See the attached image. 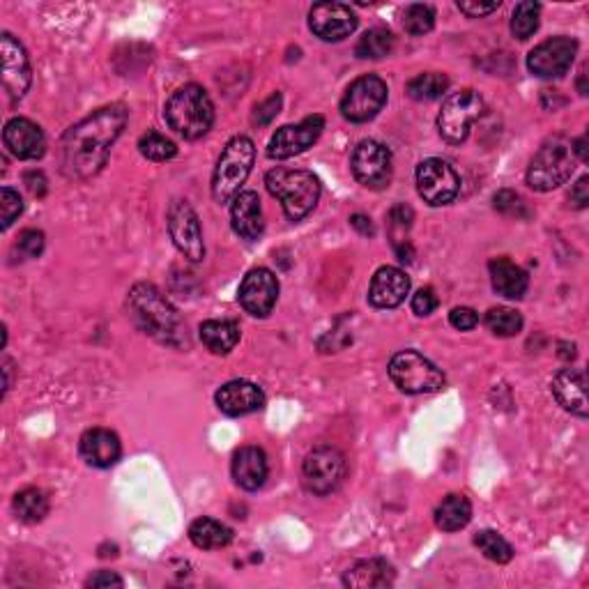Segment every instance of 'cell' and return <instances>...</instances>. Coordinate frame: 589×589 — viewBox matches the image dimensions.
Masks as SVG:
<instances>
[{
    "label": "cell",
    "mask_w": 589,
    "mask_h": 589,
    "mask_svg": "<svg viewBox=\"0 0 589 589\" xmlns=\"http://www.w3.org/2000/svg\"><path fill=\"white\" fill-rule=\"evenodd\" d=\"M129 120L122 104H111L70 127L60 141V168L70 180H90L109 162L113 143Z\"/></svg>",
    "instance_id": "6da1fadb"
},
{
    "label": "cell",
    "mask_w": 589,
    "mask_h": 589,
    "mask_svg": "<svg viewBox=\"0 0 589 589\" xmlns=\"http://www.w3.org/2000/svg\"><path fill=\"white\" fill-rule=\"evenodd\" d=\"M127 311L143 334L152 336L164 346L180 348L182 341H187L180 313L171 307V302L152 283H136L129 290Z\"/></svg>",
    "instance_id": "7a4b0ae2"
},
{
    "label": "cell",
    "mask_w": 589,
    "mask_h": 589,
    "mask_svg": "<svg viewBox=\"0 0 589 589\" xmlns=\"http://www.w3.org/2000/svg\"><path fill=\"white\" fill-rule=\"evenodd\" d=\"M164 118L168 127L182 139L196 141L205 136L214 125V106L205 88L189 83V86L175 90L166 102Z\"/></svg>",
    "instance_id": "3957f363"
},
{
    "label": "cell",
    "mask_w": 589,
    "mask_h": 589,
    "mask_svg": "<svg viewBox=\"0 0 589 589\" xmlns=\"http://www.w3.org/2000/svg\"><path fill=\"white\" fill-rule=\"evenodd\" d=\"M265 185L274 198H279L290 221L309 217L320 201V180L311 171L277 166L265 175Z\"/></svg>",
    "instance_id": "277c9868"
},
{
    "label": "cell",
    "mask_w": 589,
    "mask_h": 589,
    "mask_svg": "<svg viewBox=\"0 0 589 589\" xmlns=\"http://www.w3.org/2000/svg\"><path fill=\"white\" fill-rule=\"evenodd\" d=\"M256 162V145L249 136H235L221 152L212 178V196L217 203H231L240 194Z\"/></svg>",
    "instance_id": "5b68a950"
},
{
    "label": "cell",
    "mask_w": 589,
    "mask_h": 589,
    "mask_svg": "<svg viewBox=\"0 0 589 589\" xmlns=\"http://www.w3.org/2000/svg\"><path fill=\"white\" fill-rule=\"evenodd\" d=\"M576 168V155L571 150V141L564 136H553L537 150L527 168V185L534 191H553L571 178Z\"/></svg>",
    "instance_id": "8992f818"
},
{
    "label": "cell",
    "mask_w": 589,
    "mask_h": 589,
    "mask_svg": "<svg viewBox=\"0 0 589 589\" xmlns=\"http://www.w3.org/2000/svg\"><path fill=\"white\" fill-rule=\"evenodd\" d=\"M389 378L403 394H433L445 387V373L435 366L431 359L415 353V350H403L396 353L389 362Z\"/></svg>",
    "instance_id": "52a82bcc"
},
{
    "label": "cell",
    "mask_w": 589,
    "mask_h": 589,
    "mask_svg": "<svg viewBox=\"0 0 589 589\" xmlns=\"http://www.w3.org/2000/svg\"><path fill=\"white\" fill-rule=\"evenodd\" d=\"M484 113V99L472 88H463L458 93H451L442 102L438 129L440 136L447 143H463L470 136V129L474 122Z\"/></svg>",
    "instance_id": "ba28073f"
},
{
    "label": "cell",
    "mask_w": 589,
    "mask_h": 589,
    "mask_svg": "<svg viewBox=\"0 0 589 589\" xmlns=\"http://www.w3.org/2000/svg\"><path fill=\"white\" fill-rule=\"evenodd\" d=\"M348 472L346 456L332 445L311 449L302 463V481L311 495H330L343 484Z\"/></svg>",
    "instance_id": "9c48e42d"
},
{
    "label": "cell",
    "mask_w": 589,
    "mask_h": 589,
    "mask_svg": "<svg viewBox=\"0 0 589 589\" xmlns=\"http://www.w3.org/2000/svg\"><path fill=\"white\" fill-rule=\"evenodd\" d=\"M387 95V83L376 74H366L348 86L346 95L341 99V116L355 122V125L369 122L387 104Z\"/></svg>",
    "instance_id": "30bf717a"
},
{
    "label": "cell",
    "mask_w": 589,
    "mask_h": 589,
    "mask_svg": "<svg viewBox=\"0 0 589 589\" xmlns=\"http://www.w3.org/2000/svg\"><path fill=\"white\" fill-rule=\"evenodd\" d=\"M417 191L424 198V203L440 208V205H447L458 196L461 178H458L454 166L445 162V159H424L417 166Z\"/></svg>",
    "instance_id": "8fae6325"
},
{
    "label": "cell",
    "mask_w": 589,
    "mask_h": 589,
    "mask_svg": "<svg viewBox=\"0 0 589 589\" xmlns=\"http://www.w3.org/2000/svg\"><path fill=\"white\" fill-rule=\"evenodd\" d=\"M168 235L180 254L191 263H201L205 258L201 219L187 201H173L168 208Z\"/></svg>",
    "instance_id": "7c38bea8"
},
{
    "label": "cell",
    "mask_w": 589,
    "mask_h": 589,
    "mask_svg": "<svg viewBox=\"0 0 589 589\" xmlns=\"http://www.w3.org/2000/svg\"><path fill=\"white\" fill-rule=\"evenodd\" d=\"M353 175L366 189H385L392 182V152L380 141H362L353 152Z\"/></svg>",
    "instance_id": "4fadbf2b"
},
{
    "label": "cell",
    "mask_w": 589,
    "mask_h": 589,
    "mask_svg": "<svg viewBox=\"0 0 589 589\" xmlns=\"http://www.w3.org/2000/svg\"><path fill=\"white\" fill-rule=\"evenodd\" d=\"M578 53V42L573 37H553L539 44L527 56V67L539 79H560L571 70Z\"/></svg>",
    "instance_id": "5bb4252c"
},
{
    "label": "cell",
    "mask_w": 589,
    "mask_h": 589,
    "mask_svg": "<svg viewBox=\"0 0 589 589\" xmlns=\"http://www.w3.org/2000/svg\"><path fill=\"white\" fill-rule=\"evenodd\" d=\"M237 300L254 318H267L279 300V279L267 267H256L242 279Z\"/></svg>",
    "instance_id": "9a60e30c"
},
{
    "label": "cell",
    "mask_w": 589,
    "mask_h": 589,
    "mask_svg": "<svg viewBox=\"0 0 589 589\" xmlns=\"http://www.w3.org/2000/svg\"><path fill=\"white\" fill-rule=\"evenodd\" d=\"M325 129V118L323 116H309L304 118L297 125H286L277 129V134L272 136L270 145H267V155L270 159H290L295 155H302L307 152L313 143L320 139Z\"/></svg>",
    "instance_id": "2e32d148"
},
{
    "label": "cell",
    "mask_w": 589,
    "mask_h": 589,
    "mask_svg": "<svg viewBox=\"0 0 589 589\" xmlns=\"http://www.w3.org/2000/svg\"><path fill=\"white\" fill-rule=\"evenodd\" d=\"M357 14L343 3H316L309 12L311 33L323 42H343L357 30Z\"/></svg>",
    "instance_id": "e0dca14e"
},
{
    "label": "cell",
    "mask_w": 589,
    "mask_h": 589,
    "mask_svg": "<svg viewBox=\"0 0 589 589\" xmlns=\"http://www.w3.org/2000/svg\"><path fill=\"white\" fill-rule=\"evenodd\" d=\"M0 53H3V88L10 102L24 97L30 88V60L24 44L14 40L10 33L0 35Z\"/></svg>",
    "instance_id": "ac0fdd59"
},
{
    "label": "cell",
    "mask_w": 589,
    "mask_h": 589,
    "mask_svg": "<svg viewBox=\"0 0 589 589\" xmlns=\"http://www.w3.org/2000/svg\"><path fill=\"white\" fill-rule=\"evenodd\" d=\"M3 143L17 159H40L47 152V139L40 125L28 118H12L3 129Z\"/></svg>",
    "instance_id": "d6986e66"
},
{
    "label": "cell",
    "mask_w": 589,
    "mask_h": 589,
    "mask_svg": "<svg viewBox=\"0 0 589 589\" xmlns=\"http://www.w3.org/2000/svg\"><path fill=\"white\" fill-rule=\"evenodd\" d=\"M553 396L564 410L580 419H587L589 403H587V373L583 369H560L550 382Z\"/></svg>",
    "instance_id": "ffe728a7"
},
{
    "label": "cell",
    "mask_w": 589,
    "mask_h": 589,
    "mask_svg": "<svg viewBox=\"0 0 589 589\" xmlns=\"http://www.w3.org/2000/svg\"><path fill=\"white\" fill-rule=\"evenodd\" d=\"M219 410L228 417H244L258 412L265 405L263 389L249 380H231L219 389L217 396Z\"/></svg>",
    "instance_id": "44dd1931"
},
{
    "label": "cell",
    "mask_w": 589,
    "mask_h": 589,
    "mask_svg": "<svg viewBox=\"0 0 589 589\" xmlns=\"http://www.w3.org/2000/svg\"><path fill=\"white\" fill-rule=\"evenodd\" d=\"M410 293L408 274L399 267L385 265L373 274L369 286V302L376 309H396L405 302V295Z\"/></svg>",
    "instance_id": "7402d4cb"
},
{
    "label": "cell",
    "mask_w": 589,
    "mask_h": 589,
    "mask_svg": "<svg viewBox=\"0 0 589 589\" xmlns=\"http://www.w3.org/2000/svg\"><path fill=\"white\" fill-rule=\"evenodd\" d=\"M79 449L83 461L97 470L113 468L122 456L120 438L109 428H90V431L81 435Z\"/></svg>",
    "instance_id": "603a6c76"
},
{
    "label": "cell",
    "mask_w": 589,
    "mask_h": 589,
    "mask_svg": "<svg viewBox=\"0 0 589 589\" xmlns=\"http://www.w3.org/2000/svg\"><path fill=\"white\" fill-rule=\"evenodd\" d=\"M233 231L247 242H256L265 231L263 208H260V196L256 191H240L233 198L231 205Z\"/></svg>",
    "instance_id": "cb8c5ba5"
},
{
    "label": "cell",
    "mask_w": 589,
    "mask_h": 589,
    "mask_svg": "<svg viewBox=\"0 0 589 589\" xmlns=\"http://www.w3.org/2000/svg\"><path fill=\"white\" fill-rule=\"evenodd\" d=\"M231 470L235 484L244 488V491L254 493L265 486L270 465H267V456L260 447H242L235 451Z\"/></svg>",
    "instance_id": "d4e9b609"
},
{
    "label": "cell",
    "mask_w": 589,
    "mask_h": 589,
    "mask_svg": "<svg viewBox=\"0 0 589 589\" xmlns=\"http://www.w3.org/2000/svg\"><path fill=\"white\" fill-rule=\"evenodd\" d=\"M488 270H491V281L497 295L507 297V300H520L527 293L530 277H527V272L516 265L514 260L495 258L488 265Z\"/></svg>",
    "instance_id": "484cf974"
},
{
    "label": "cell",
    "mask_w": 589,
    "mask_h": 589,
    "mask_svg": "<svg viewBox=\"0 0 589 589\" xmlns=\"http://www.w3.org/2000/svg\"><path fill=\"white\" fill-rule=\"evenodd\" d=\"M396 573L392 564L385 560H362L357 562L353 569L346 571L343 576V585L350 589H371V587H389L394 585Z\"/></svg>",
    "instance_id": "4316f807"
},
{
    "label": "cell",
    "mask_w": 589,
    "mask_h": 589,
    "mask_svg": "<svg viewBox=\"0 0 589 589\" xmlns=\"http://www.w3.org/2000/svg\"><path fill=\"white\" fill-rule=\"evenodd\" d=\"M198 336L210 353L228 355L240 343V325L233 320H205Z\"/></svg>",
    "instance_id": "83f0119b"
},
{
    "label": "cell",
    "mask_w": 589,
    "mask_h": 589,
    "mask_svg": "<svg viewBox=\"0 0 589 589\" xmlns=\"http://www.w3.org/2000/svg\"><path fill=\"white\" fill-rule=\"evenodd\" d=\"M189 539L201 550H221L233 541V530L214 518H198L189 527Z\"/></svg>",
    "instance_id": "f1b7e54d"
},
{
    "label": "cell",
    "mask_w": 589,
    "mask_h": 589,
    "mask_svg": "<svg viewBox=\"0 0 589 589\" xmlns=\"http://www.w3.org/2000/svg\"><path fill=\"white\" fill-rule=\"evenodd\" d=\"M472 520V504L465 495H447L445 500L435 509V525L442 532H458L463 530Z\"/></svg>",
    "instance_id": "f546056e"
},
{
    "label": "cell",
    "mask_w": 589,
    "mask_h": 589,
    "mask_svg": "<svg viewBox=\"0 0 589 589\" xmlns=\"http://www.w3.org/2000/svg\"><path fill=\"white\" fill-rule=\"evenodd\" d=\"M14 514H17L19 520H24L28 525L40 523V520L47 518L49 514V497L44 495L40 488H26L14 495Z\"/></svg>",
    "instance_id": "4dcf8cb0"
},
{
    "label": "cell",
    "mask_w": 589,
    "mask_h": 589,
    "mask_svg": "<svg viewBox=\"0 0 589 589\" xmlns=\"http://www.w3.org/2000/svg\"><path fill=\"white\" fill-rule=\"evenodd\" d=\"M449 88V79L445 74L440 72H426L419 74L415 79L408 81L405 86V93L408 97L415 99V102H433V99H440L447 93Z\"/></svg>",
    "instance_id": "1f68e13d"
},
{
    "label": "cell",
    "mask_w": 589,
    "mask_h": 589,
    "mask_svg": "<svg viewBox=\"0 0 589 589\" xmlns=\"http://www.w3.org/2000/svg\"><path fill=\"white\" fill-rule=\"evenodd\" d=\"M394 44L396 40L389 30L373 28V30H366V33L359 37L355 53L357 58L362 60H380L394 51Z\"/></svg>",
    "instance_id": "d6a6232c"
},
{
    "label": "cell",
    "mask_w": 589,
    "mask_h": 589,
    "mask_svg": "<svg viewBox=\"0 0 589 589\" xmlns=\"http://www.w3.org/2000/svg\"><path fill=\"white\" fill-rule=\"evenodd\" d=\"M474 546H477L491 562L507 564L514 560V548H511V543L495 530H481L477 537H474Z\"/></svg>",
    "instance_id": "836d02e7"
},
{
    "label": "cell",
    "mask_w": 589,
    "mask_h": 589,
    "mask_svg": "<svg viewBox=\"0 0 589 589\" xmlns=\"http://www.w3.org/2000/svg\"><path fill=\"white\" fill-rule=\"evenodd\" d=\"M539 17H541V5L532 3V0H525V3H518L514 10V17H511V33L518 40H530V37L539 30Z\"/></svg>",
    "instance_id": "e575fe53"
},
{
    "label": "cell",
    "mask_w": 589,
    "mask_h": 589,
    "mask_svg": "<svg viewBox=\"0 0 589 589\" xmlns=\"http://www.w3.org/2000/svg\"><path fill=\"white\" fill-rule=\"evenodd\" d=\"M486 327L495 336L511 339V336H516V334H520V330H523V316H520V313L514 309L495 307L486 313Z\"/></svg>",
    "instance_id": "d590c367"
},
{
    "label": "cell",
    "mask_w": 589,
    "mask_h": 589,
    "mask_svg": "<svg viewBox=\"0 0 589 589\" xmlns=\"http://www.w3.org/2000/svg\"><path fill=\"white\" fill-rule=\"evenodd\" d=\"M139 150L145 159H150V162H168V159L178 155L175 143L159 132L143 134L139 141Z\"/></svg>",
    "instance_id": "8d00e7d4"
},
{
    "label": "cell",
    "mask_w": 589,
    "mask_h": 589,
    "mask_svg": "<svg viewBox=\"0 0 589 589\" xmlns=\"http://www.w3.org/2000/svg\"><path fill=\"white\" fill-rule=\"evenodd\" d=\"M435 26V12L431 5H422V3H415L410 5L408 10L403 14V28L408 30L410 35H426L431 33Z\"/></svg>",
    "instance_id": "74e56055"
},
{
    "label": "cell",
    "mask_w": 589,
    "mask_h": 589,
    "mask_svg": "<svg viewBox=\"0 0 589 589\" xmlns=\"http://www.w3.org/2000/svg\"><path fill=\"white\" fill-rule=\"evenodd\" d=\"M493 203H495V210H497V212H502L504 217L527 219V217H530V214H532L530 210H527V205H525V201H523V196H518L516 191H511V189L497 191L495 198H493Z\"/></svg>",
    "instance_id": "f35d334b"
},
{
    "label": "cell",
    "mask_w": 589,
    "mask_h": 589,
    "mask_svg": "<svg viewBox=\"0 0 589 589\" xmlns=\"http://www.w3.org/2000/svg\"><path fill=\"white\" fill-rule=\"evenodd\" d=\"M0 212H3V217H0L3 219L0 221V228L7 231V228L19 219V214L24 212V201H21L19 191L3 187V191H0Z\"/></svg>",
    "instance_id": "ab89813d"
},
{
    "label": "cell",
    "mask_w": 589,
    "mask_h": 589,
    "mask_svg": "<svg viewBox=\"0 0 589 589\" xmlns=\"http://www.w3.org/2000/svg\"><path fill=\"white\" fill-rule=\"evenodd\" d=\"M17 251L19 256L28 260V258H37L44 251V233L42 231H35V228H30V231H24L17 242Z\"/></svg>",
    "instance_id": "60d3db41"
},
{
    "label": "cell",
    "mask_w": 589,
    "mask_h": 589,
    "mask_svg": "<svg viewBox=\"0 0 589 589\" xmlns=\"http://www.w3.org/2000/svg\"><path fill=\"white\" fill-rule=\"evenodd\" d=\"M281 104H283V97L279 93H274L272 97H267L263 104L256 106V113H254L256 125H270V122L279 116Z\"/></svg>",
    "instance_id": "b9f144b4"
},
{
    "label": "cell",
    "mask_w": 589,
    "mask_h": 589,
    "mask_svg": "<svg viewBox=\"0 0 589 589\" xmlns=\"http://www.w3.org/2000/svg\"><path fill=\"white\" fill-rule=\"evenodd\" d=\"M449 323H451V327H456V330L470 332V330H474V327H477L479 316H477V311L470 309V307H456L454 311L449 313Z\"/></svg>",
    "instance_id": "7bdbcfd3"
},
{
    "label": "cell",
    "mask_w": 589,
    "mask_h": 589,
    "mask_svg": "<svg viewBox=\"0 0 589 589\" xmlns=\"http://www.w3.org/2000/svg\"><path fill=\"white\" fill-rule=\"evenodd\" d=\"M438 309V297L431 288H422L419 293L412 295V311L417 313V316H431V313Z\"/></svg>",
    "instance_id": "ee69618b"
},
{
    "label": "cell",
    "mask_w": 589,
    "mask_h": 589,
    "mask_svg": "<svg viewBox=\"0 0 589 589\" xmlns=\"http://www.w3.org/2000/svg\"><path fill=\"white\" fill-rule=\"evenodd\" d=\"M412 219H415V212H412V208H408V205H396V208L389 212V224H392V233H405L408 228L412 226Z\"/></svg>",
    "instance_id": "f6af8a7d"
},
{
    "label": "cell",
    "mask_w": 589,
    "mask_h": 589,
    "mask_svg": "<svg viewBox=\"0 0 589 589\" xmlns=\"http://www.w3.org/2000/svg\"><path fill=\"white\" fill-rule=\"evenodd\" d=\"M458 10L468 14L470 19H481L500 10V0H493V3H472V0H465V3H458Z\"/></svg>",
    "instance_id": "bcb514c9"
},
{
    "label": "cell",
    "mask_w": 589,
    "mask_h": 589,
    "mask_svg": "<svg viewBox=\"0 0 589 589\" xmlns=\"http://www.w3.org/2000/svg\"><path fill=\"white\" fill-rule=\"evenodd\" d=\"M569 201H571L573 208H578V210L587 208V205H589V178H587V175H583V178H580L576 185H573L571 194H569Z\"/></svg>",
    "instance_id": "7dc6e473"
},
{
    "label": "cell",
    "mask_w": 589,
    "mask_h": 589,
    "mask_svg": "<svg viewBox=\"0 0 589 589\" xmlns=\"http://www.w3.org/2000/svg\"><path fill=\"white\" fill-rule=\"evenodd\" d=\"M88 587H122L125 585V580H122L118 573H113V571H97L95 576H90L88 578V583H86Z\"/></svg>",
    "instance_id": "c3c4849f"
},
{
    "label": "cell",
    "mask_w": 589,
    "mask_h": 589,
    "mask_svg": "<svg viewBox=\"0 0 589 589\" xmlns=\"http://www.w3.org/2000/svg\"><path fill=\"white\" fill-rule=\"evenodd\" d=\"M24 182H26V187L33 196L42 198L44 194H47V178H44V173L30 171V173L24 175Z\"/></svg>",
    "instance_id": "681fc988"
},
{
    "label": "cell",
    "mask_w": 589,
    "mask_h": 589,
    "mask_svg": "<svg viewBox=\"0 0 589 589\" xmlns=\"http://www.w3.org/2000/svg\"><path fill=\"white\" fill-rule=\"evenodd\" d=\"M350 224H353V228H357V231L362 233V235H373V233H376V228H373L371 219L364 217V214H353V217H350Z\"/></svg>",
    "instance_id": "f907efd6"
},
{
    "label": "cell",
    "mask_w": 589,
    "mask_h": 589,
    "mask_svg": "<svg viewBox=\"0 0 589 589\" xmlns=\"http://www.w3.org/2000/svg\"><path fill=\"white\" fill-rule=\"evenodd\" d=\"M571 150L573 155H576L580 162H587V136H580V139L576 143H571Z\"/></svg>",
    "instance_id": "816d5d0a"
},
{
    "label": "cell",
    "mask_w": 589,
    "mask_h": 589,
    "mask_svg": "<svg viewBox=\"0 0 589 589\" xmlns=\"http://www.w3.org/2000/svg\"><path fill=\"white\" fill-rule=\"evenodd\" d=\"M585 79H587V70H583L580 72V79H578V93L583 95V97H587V93H589V88H587V83H585Z\"/></svg>",
    "instance_id": "f5cc1de1"
}]
</instances>
